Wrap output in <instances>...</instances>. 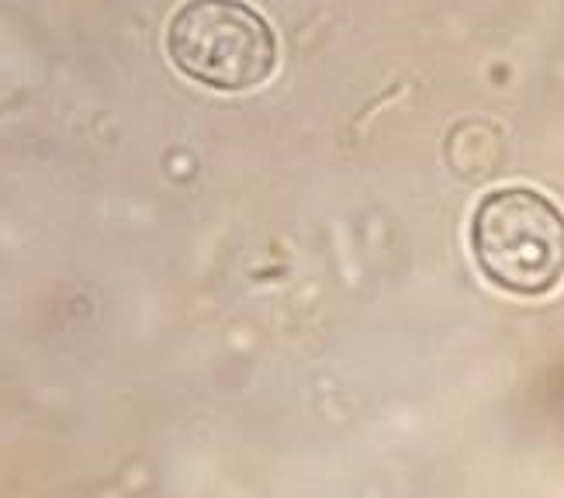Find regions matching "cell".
<instances>
[{
    "label": "cell",
    "mask_w": 564,
    "mask_h": 498,
    "mask_svg": "<svg viewBox=\"0 0 564 498\" xmlns=\"http://www.w3.org/2000/svg\"><path fill=\"white\" fill-rule=\"evenodd\" d=\"M166 53L194 84L236 94L271 77L278 42L263 14L242 0H187L170 18Z\"/></svg>",
    "instance_id": "2"
},
{
    "label": "cell",
    "mask_w": 564,
    "mask_h": 498,
    "mask_svg": "<svg viewBox=\"0 0 564 498\" xmlns=\"http://www.w3.org/2000/svg\"><path fill=\"white\" fill-rule=\"evenodd\" d=\"M471 257L499 291L544 297L564 281V212L533 187L488 191L471 215Z\"/></svg>",
    "instance_id": "1"
}]
</instances>
